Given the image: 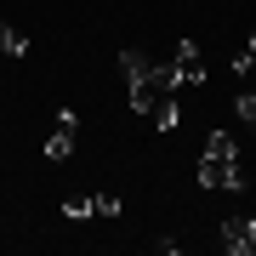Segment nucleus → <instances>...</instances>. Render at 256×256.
<instances>
[{
	"label": "nucleus",
	"mask_w": 256,
	"mask_h": 256,
	"mask_svg": "<svg viewBox=\"0 0 256 256\" xmlns=\"http://www.w3.org/2000/svg\"><path fill=\"white\" fill-rule=\"evenodd\" d=\"M200 188H228L239 194L245 188V165H239V142L228 137V131H210L205 137V154H200Z\"/></svg>",
	"instance_id": "f257e3e1"
},
{
	"label": "nucleus",
	"mask_w": 256,
	"mask_h": 256,
	"mask_svg": "<svg viewBox=\"0 0 256 256\" xmlns=\"http://www.w3.org/2000/svg\"><path fill=\"white\" fill-rule=\"evenodd\" d=\"M74 131H80V114H74V108H57V131L46 137V160L52 165L74 154Z\"/></svg>",
	"instance_id": "f03ea898"
},
{
	"label": "nucleus",
	"mask_w": 256,
	"mask_h": 256,
	"mask_svg": "<svg viewBox=\"0 0 256 256\" xmlns=\"http://www.w3.org/2000/svg\"><path fill=\"white\" fill-rule=\"evenodd\" d=\"M222 250L228 256H256V222L250 216H228L222 222Z\"/></svg>",
	"instance_id": "7ed1b4c3"
},
{
	"label": "nucleus",
	"mask_w": 256,
	"mask_h": 256,
	"mask_svg": "<svg viewBox=\"0 0 256 256\" xmlns=\"http://www.w3.org/2000/svg\"><path fill=\"white\" fill-rule=\"evenodd\" d=\"M120 74H126V92H131V86H154V57H142L137 46L120 52Z\"/></svg>",
	"instance_id": "20e7f679"
},
{
	"label": "nucleus",
	"mask_w": 256,
	"mask_h": 256,
	"mask_svg": "<svg viewBox=\"0 0 256 256\" xmlns=\"http://www.w3.org/2000/svg\"><path fill=\"white\" fill-rule=\"evenodd\" d=\"M176 74H182V86H205V57H200V46H194V40H182V46H176Z\"/></svg>",
	"instance_id": "39448f33"
},
{
	"label": "nucleus",
	"mask_w": 256,
	"mask_h": 256,
	"mask_svg": "<svg viewBox=\"0 0 256 256\" xmlns=\"http://www.w3.org/2000/svg\"><path fill=\"white\" fill-rule=\"evenodd\" d=\"M148 120H154V131H176V126H182V108H176V97H154Z\"/></svg>",
	"instance_id": "423d86ee"
},
{
	"label": "nucleus",
	"mask_w": 256,
	"mask_h": 256,
	"mask_svg": "<svg viewBox=\"0 0 256 256\" xmlns=\"http://www.w3.org/2000/svg\"><path fill=\"white\" fill-rule=\"evenodd\" d=\"M92 210H97V194H68V200H63V216L68 222H86Z\"/></svg>",
	"instance_id": "0eeeda50"
},
{
	"label": "nucleus",
	"mask_w": 256,
	"mask_h": 256,
	"mask_svg": "<svg viewBox=\"0 0 256 256\" xmlns=\"http://www.w3.org/2000/svg\"><path fill=\"white\" fill-rule=\"evenodd\" d=\"M0 52H6V57H23V52H28V34L12 28V23H0Z\"/></svg>",
	"instance_id": "6e6552de"
},
{
	"label": "nucleus",
	"mask_w": 256,
	"mask_h": 256,
	"mask_svg": "<svg viewBox=\"0 0 256 256\" xmlns=\"http://www.w3.org/2000/svg\"><path fill=\"white\" fill-rule=\"evenodd\" d=\"M234 108H239V120H250V126H256V92H239Z\"/></svg>",
	"instance_id": "1a4fd4ad"
},
{
	"label": "nucleus",
	"mask_w": 256,
	"mask_h": 256,
	"mask_svg": "<svg viewBox=\"0 0 256 256\" xmlns=\"http://www.w3.org/2000/svg\"><path fill=\"white\" fill-rule=\"evenodd\" d=\"M120 210H126V205H120V194H97V216H120Z\"/></svg>",
	"instance_id": "9d476101"
},
{
	"label": "nucleus",
	"mask_w": 256,
	"mask_h": 256,
	"mask_svg": "<svg viewBox=\"0 0 256 256\" xmlns=\"http://www.w3.org/2000/svg\"><path fill=\"white\" fill-rule=\"evenodd\" d=\"M245 52H250V57H256V28H250V46H245Z\"/></svg>",
	"instance_id": "9b49d317"
}]
</instances>
